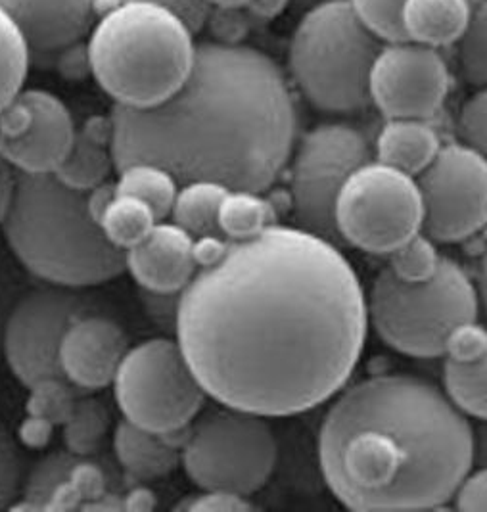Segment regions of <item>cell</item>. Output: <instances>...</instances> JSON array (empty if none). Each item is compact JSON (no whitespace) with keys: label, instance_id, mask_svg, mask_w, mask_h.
Returning <instances> with one entry per match:
<instances>
[{"label":"cell","instance_id":"43","mask_svg":"<svg viewBox=\"0 0 487 512\" xmlns=\"http://www.w3.org/2000/svg\"><path fill=\"white\" fill-rule=\"evenodd\" d=\"M171 10L185 22L194 33L202 31L208 18L209 4L206 0H148Z\"/></svg>","mask_w":487,"mask_h":512},{"label":"cell","instance_id":"50","mask_svg":"<svg viewBox=\"0 0 487 512\" xmlns=\"http://www.w3.org/2000/svg\"><path fill=\"white\" fill-rule=\"evenodd\" d=\"M2 152H4V135L0 131V158H2Z\"/></svg>","mask_w":487,"mask_h":512},{"label":"cell","instance_id":"21","mask_svg":"<svg viewBox=\"0 0 487 512\" xmlns=\"http://www.w3.org/2000/svg\"><path fill=\"white\" fill-rule=\"evenodd\" d=\"M472 6V0H403L399 20L405 39L432 48L459 43Z\"/></svg>","mask_w":487,"mask_h":512},{"label":"cell","instance_id":"32","mask_svg":"<svg viewBox=\"0 0 487 512\" xmlns=\"http://www.w3.org/2000/svg\"><path fill=\"white\" fill-rule=\"evenodd\" d=\"M440 261L441 256L434 246V240L426 234L418 233L390 254V271L397 279L422 282L438 271Z\"/></svg>","mask_w":487,"mask_h":512},{"label":"cell","instance_id":"25","mask_svg":"<svg viewBox=\"0 0 487 512\" xmlns=\"http://www.w3.org/2000/svg\"><path fill=\"white\" fill-rule=\"evenodd\" d=\"M229 188L213 181H190L179 185L169 217L177 227L200 236H223L219 231V210Z\"/></svg>","mask_w":487,"mask_h":512},{"label":"cell","instance_id":"23","mask_svg":"<svg viewBox=\"0 0 487 512\" xmlns=\"http://www.w3.org/2000/svg\"><path fill=\"white\" fill-rule=\"evenodd\" d=\"M114 455L123 474L137 482L163 478L181 461V453L167 442V436L146 432L125 419L116 426Z\"/></svg>","mask_w":487,"mask_h":512},{"label":"cell","instance_id":"8","mask_svg":"<svg viewBox=\"0 0 487 512\" xmlns=\"http://www.w3.org/2000/svg\"><path fill=\"white\" fill-rule=\"evenodd\" d=\"M277 455L265 417L223 405L192 424L181 463L198 488L248 497L269 482Z\"/></svg>","mask_w":487,"mask_h":512},{"label":"cell","instance_id":"44","mask_svg":"<svg viewBox=\"0 0 487 512\" xmlns=\"http://www.w3.org/2000/svg\"><path fill=\"white\" fill-rule=\"evenodd\" d=\"M229 248V240L225 236H200L194 238V259L198 269L213 265L219 261Z\"/></svg>","mask_w":487,"mask_h":512},{"label":"cell","instance_id":"20","mask_svg":"<svg viewBox=\"0 0 487 512\" xmlns=\"http://www.w3.org/2000/svg\"><path fill=\"white\" fill-rule=\"evenodd\" d=\"M112 169V119L93 116L77 127L70 152L54 177L73 190L91 192L108 181Z\"/></svg>","mask_w":487,"mask_h":512},{"label":"cell","instance_id":"33","mask_svg":"<svg viewBox=\"0 0 487 512\" xmlns=\"http://www.w3.org/2000/svg\"><path fill=\"white\" fill-rule=\"evenodd\" d=\"M359 18L386 43L407 41L401 29V4L403 0H349Z\"/></svg>","mask_w":487,"mask_h":512},{"label":"cell","instance_id":"2","mask_svg":"<svg viewBox=\"0 0 487 512\" xmlns=\"http://www.w3.org/2000/svg\"><path fill=\"white\" fill-rule=\"evenodd\" d=\"M110 119L116 171L154 163L179 185L213 181L259 194L279 181L298 133L279 66L244 43H200L177 93L144 110L114 104Z\"/></svg>","mask_w":487,"mask_h":512},{"label":"cell","instance_id":"46","mask_svg":"<svg viewBox=\"0 0 487 512\" xmlns=\"http://www.w3.org/2000/svg\"><path fill=\"white\" fill-rule=\"evenodd\" d=\"M14 183H16V171L4 158H0V225L12 198Z\"/></svg>","mask_w":487,"mask_h":512},{"label":"cell","instance_id":"38","mask_svg":"<svg viewBox=\"0 0 487 512\" xmlns=\"http://www.w3.org/2000/svg\"><path fill=\"white\" fill-rule=\"evenodd\" d=\"M487 350V328L476 321L457 326L445 344V353L449 361L466 363L480 357Z\"/></svg>","mask_w":487,"mask_h":512},{"label":"cell","instance_id":"4","mask_svg":"<svg viewBox=\"0 0 487 512\" xmlns=\"http://www.w3.org/2000/svg\"><path fill=\"white\" fill-rule=\"evenodd\" d=\"M2 234L10 254L45 284L89 288L125 271V252L100 231L89 192L54 175L16 173Z\"/></svg>","mask_w":487,"mask_h":512},{"label":"cell","instance_id":"36","mask_svg":"<svg viewBox=\"0 0 487 512\" xmlns=\"http://www.w3.org/2000/svg\"><path fill=\"white\" fill-rule=\"evenodd\" d=\"M459 131L464 144L480 152L487 160V87L464 102L459 116Z\"/></svg>","mask_w":487,"mask_h":512},{"label":"cell","instance_id":"1","mask_svg":"<svg viewBox=\"0 0 487 512\" xmlns=\"http://www.w3.org/2000/svg\"><path fill=\"white\" fill-rule=\"evenodd\" d=\"M367 326L363 286L336 244L273 225L196 271L175 334L217 403L288 417L342 390Z\"/></svg>","mask_w":487,"mask_h":512},{"label":"cell","instance_id":"18","mask_svg":"<svg viewBox=\"0 0 487 512\" xmlns=\"http://www.w3.org/2000/svg\"><path fill=\"white\" fill-rule=\"evenodd\" d=\"M0 8L22 29L35 58H50L85 39L98 18V0H0Z\"/></svg>","mask_w":487,"mask_h":512},{"label":"cell","instance_id":"49","mask_svg":"<svg viewBox=\"0 0 487 512\" xmlns=\"http://www.w3.org/2000/svg\"><path fill=\"white\" fill-rule=\"evenodd\" d=\"M209 6H227V8H244L248 0H206Z\"/></svg>","mask_w":487,"mask_h":512},{"label":"cell","instance_id":"35","mask_svg":"<svg viewBox=\"0 0 487 512\" xmlns=\"http://www.w3.org/2000/svg\"><path fill=\"white\" fill-rule=\"evenodd\" d=\"M22 488V459L8 428L0 422V509H10Z\"/></svg>","mask_w":487,"mask_h":512},{"label":"cell","instance_id":"16","mask_svg":"<svg viewBox=\"0 0 487 512\" xmlns=\"http://www.w3.org/2000/svg\"><path fill=\"white\" fill-rule=\"evenodd\" d=\"M96 455V453H94ZM56 451L39 461L25 482V501L33 509H104L121 488L117 465L110 459Z\"/></svg>","mask_w":487,"mask_h":512},{"label":"cell","instance_id":"11","mask_svg":"<svg viewBox=\"0 0 487 512\" xmlns=\"http://www.w3.org/2000/svg\"><path fill=\"white\" fill-rule=\"evenodd\" d=\"M372 162L365 135L346 123H325L311 129L292 162L290 198L300 229L332 244L344 242L336 227V202L349 175Z\"/></svg>","mask_w":487,"mask_h":512},{"label":"cell","instance_id":"15","mask_svg":"<svg viewBox=\"0 0 487 512\" xmlns=\"http://www.w3.org/2000/svg\"><path fill=\"white\" fill-rule=\"evenodd\" d=\"M2 158L16 173L54 175L66 160L77 125L68 106L45 89H22L0 110Z\"/></svg>","mask_w":487,"mask_h":512},{"label":"cell","instance_id":"28","mask_svg":"<svg viewBox=\"0 0 487 512\" xmlns=\"http://www.w3.org/2000/svg\"><path fill=\"white\" fill-rule=\"evenodd\" d=\"M443 382L445 394L461 413L487 422V350L466 363L447 359Z\"/></svg>","mask_w":487,"mask_h":512},{"label":"cell","instance_id":"19","mask_svg":"<svg viewBox=\"0 0 487 512\" xmlns=\"http://www.w3.org/2000/svg\"><path fill=\"white\" fill-rule=\"evenodd\" d=\"M125 271L142 290L181 294L198 271L194 238L175 223L158 221L139 244L125 250Z\"/></svg>","mask_w":487,"mask_h":512},{"label":"cell","instance_id":"42","mask_svg":"<svg viewBox=\"0 0 487 512\" xmlns=\"http://www.w3.org/2000/svg\"><path fill=\"white\" fill-rule=\"evenodd\" d=\"M459 511H487V465L476 472H468L453 495Z\"/></svg>","mask_w":487,"mask_h":512},{"label":"cell","instance_id":"29","mask_svg":"<svg viewBox=\"0 0 487 512\" xmlns=\"http://www.w3.org/2000/svg\"><path fill=\"white\" fill-rule=\"evenodd\" d=\"M31 48L22 29L0 8V110L24 89Z\"/></svg>","mask_w":487,"mask_h":512},{"label":"cell","instance_id":"39","mask_svg":"<svg viewBox=\"0 0 487 512\" xmlns=\"http://www.w3.org/2000/svg\"><path fill=\"white\" fill-rule=\"evenodd\" d=\"M50 68L58 71L66 81H85L87 77H93L87 39H79L56 50Z\"/></svg>","mask_w":487,"mask_h":512},{"label":"cell","instance_id":"17","mask_svg":"<svg viewBox=\"0 0 487 512\" xmlns=\"http://www.w3.org/2000/svg\"><path fill=\"white\" fill-rule=\"evenodd\" d=\"M127 350V334L112 317L102 311L85 313L62 336L60 369L75 390L96 392L112 386Z\"/></svg>","mask_w":487,"mask_h":512},{"label":"cell","instance_id":"7","mask_svg":"<svg viewBox=\"0 0 487 512\" xmlns=\"http://www.w3.org/2000/svg\"><path fill=\"white\" fill-rule=\"evenodd\" d=\"M367 311L382 342L420 359L441 357L449 334L478 319L480 294L463 267L441 257L438 271L422 282L397 279L388 269L372 284Z\"/></svg>","mask_w":487,"mask_h":512},{"label":"cell","instance_id":"30","mask_svg":"<svg viewBox=\"0 0 487 512\" xmlns=\"http://www.w3.org/2000/svg\"><path fill=\"white\" fill-rule=\"evenodd\" d=\"M62 424L66 449L77 455H94L110 428V411L100 399L85 397L71 405Z\"/></svg>","mask_w":487,"mask_h":512},{"label":"cell","instance_id":"24","mask_svg":"<svg viewBox=\"0 0 487 512\" xmlns=\"http://www.w3.org/2000/svg\"><path fill=\"white\" fill-rule=\"evenodd\" d=\"M89 206L100 231L112 246L125 252L139 244L158 223L152 210L135 196L117 194L114 185H102L89 192Z\"/></svg>","mask_w":487,"mask_h":512},{"label":"cell","instance_id":"45","mask_svg":"<svg viewBox=\"0 0 487 512\" xmlns=\"http://www.w3.org/2000/svg\"><path fill=\"white\" fill-rule=\"evenodd\" d=\"M290 0H248L244 10L250 18L259 22H271L286 10Z\"/></svg>","mask_w":487,"mask_h":512},{"label":"cell","instance_id":"5","mask_svg":"<svg viewBox=\"0 0 487 512\" xmlns=\"http://www.w3.org/2000/svg\"><path fill=\"white\" fill-rule=\"evenodd\" d=\"M194 31L148 0H117L87 33L93 79L114 104L144 110L181 89L194 66Z\"/></svg>","mask_w":487,"mask_h":512},{"label":"cell","instance_id":"47","mask_svg":"<svg viewBox=\"0 0 487 512\" xmlns=\"http://www.w3.org/2000/svg\"><path fill=\"white\" fill-rule=\"evenodd\" d=\"M478 294H480V300L484 302V309L487 313V242L482 257H480V265H478Z\"/></svg>","mask_w":487,"mask_h":512},{"label":"cell","instance_id":"3","mask_svg":"<svg viewBox=\"0 0 487 512\" xmlns=\"http://www.w3.org/2000/svg\"><path fill=\"white\" fill-rule=\"evenodd\" d=\"M474 432L434 384L372 376L338 397L319 434L326 486L351 511L438 509L472 470Z\"/></svg>","mask_w":487,"mask_h":512},{"label":"cell","instance_id":"34","mask_svg":"<svg viewBox=\"0 0 487 512\" xmlns=\"http://www.w3.org/2000/svg\"><path fill=\"white\" fill-rule=\"evenodd\" d=\"M204 29H208L215 43L242 45L250 31V16L244 8L209 6Z\"/></svg>","mask_w":487,"mask_h":512},{"label":"cell","instance_id":"13","mask_svg":"<svg viewBox=\"0 0 487 512\" xmlns=\"http://www.w3.org/2000/svg\"><path fill=\"white\" fill-rule=\"evenodd\" d=\"M422 231L453 244L487 227V160L468 144H447L418 175Z\"/></svg>","mask_w":487,"mask_h":512},{"label":"cell","instance_id":"40","mask_svg":"<svg viewBox=\"0 0 487 512\" xmlns=\"http://www.w3.org/2000/svg\"><path fill=\"white\" fill-rule=\"evenodd\" d=\"M177 509L179 511L240 512L252 511L254 503H250L248 497L229 493V491L204 489V493L200 495L186 497Z\"/></svg>","mask_w":487,"mask_h":512},{"label":"cell","instance_id":"37","mask_svg":"<svg viewBox=\"0 0 487 512\" xmlns=\"http://www.w3.org/2000/svg\"><path fill=\"white\" fill-rule=\"evenodd\" d=\"M24 267L14 257V261L0 250V344H2V332L8 321V315L12 313L14 305L29 290L25 286Z\"/></svg>","mask_w":487,"mask_h":512},{"label":"cell","instance_id":"22","mask_svg":"<svg viewBox=\"0 0 487 512\" xmlns=\"http://www.w3.org/2000/svg\"><path fill=\"white\" fill-rule=\"evenodd\" d=\"M440 135L424 119H388L376 139V158L411 177L440 152Z\"/></svg>","mask_w":487,"mask_h":512},{"label":"cell","instance_id":"26","mask_svg":"<svg viewBox=\"0 0 487 512\" xmlns=\"http://www.w3.org/2000/svg\"><path fill=\"white\" fill-rule=\"evenodd\" d=\"M114 190L117 194L135 196L152 210L158 221H165L173 208L179 183L169 171L154 163H129L117 169Z\"/></svg>","mask_w":487,"mask_h":512},{"label":"cell","instance_id":"51","mask_svg":"<svg viewBox=\"0 0 487 512\" xmlns=\"http://www.w3.org/2000/svg\"><path fill=\"white\" fill-rule=\"evenodd\" d=\"M313 4H319V2H326V0H311Z\"/></svg>","mask_w":487,"mask_h":512},{"label":"cell","instance_id":"27","mask_svg":"<svg viewBox=\"0 0 487 512\" xmlns=\"http://www.w3.org/2000/svg\"><path fill=\"white\" fill-rule=\"evenodd\" d=\"M271 202L252 190H229L219 210V231L229 240H248L277 225Z\"/></svg>","mask_w":487,"mask_h":512},{"label":"cell","instance_id":"14","mask_svg":"<svg viewBox=\"0 0 487 512\" xmlns=\"http://www.w3.org/2000/svg\"><path fill=\"white\" fill-rule=\"evenodd\" d=\"M451 75L438 48L388 43L372 64L371 104L386 119H432L449 94Z\"/></svg>","mask_w":487,"mask_h":512},{"label":"cell","instance_id":"10","mask_svg":"<svg viewBox=\"0 0 487 512\" xmlns=\"http://www.w3.org/2000/svg\"><path fill=\"white\" fill-rule=\"evenodd\" d=\"M422 219L417 183L386 163L369 162L353 171L336 202L342 240L374 256H390L420 233Z\"/></svg>","mask_w":487,"mask_h":512},{"label":"cell","instance_id":"48","mask_svg":"<svg viewBox=\"0 0 487 512\" xmlns=\"http://www.w3.org/2000/svg\"><path fill=\"white\" fill-rule=\"evenodd\" d=\"M478 455L482 459V463L487 465V424L480 432V440H478Z\"/></svg>","mask_w":487,"mask_h":512},{"label":"cell","instance_id":"6","mask_svg":"<svg viewBox=\"0 0 487 512\" xmlns=\"http://www.w3.org/2000/svg\"><path fill=\"white\" fill-rule=\"evenodd\" d=\"M380 41L349 0L313 4L290 41L292 79L321 112H361L371 104L369 79Z\"/></svg>","mask_w":487,"mask_h":512},{"label":"cell","instance_id":"31","mask_svg":"<svg viewBox=\"0 0 487 512\" xmlns=\"http://www.w3.org/2000/svg\"><path fill=\"white\" fill-rule=\"evenodd\" d=\"M459 62L464 79L474 87H487V0H478L459 39Z\"/></svg>","mask_w":487,"mask_h":512},{"label":"cell","instance_id":"9","mask_svg":"<svg viewBox=\"0 0 487 512\" xmlns=\"http://www.w3.org/2000/svg\"><path fill=\"white\" fill-rule=\"evenodd\" d=\"M112 386L123 419L158 436H173L190 426L208 396L179 342L171 338H152L129 348Z\"/></svg>","mask_w":487,"mask_h":512},{"label":"cell","instance_id":"41","mask_svg":"<svg viewBox=\"0 0 487 512\" xmlns=\"http://www.w3.org/2000/svg\"><path fill=\"white\" fill-rule=\"evenodd\" d=\"M179 296L181 294H163L140 288V303L146 315L154 325L160 326L165 332H175L177 326V311H179Z\"/></svg>","mask_w":487,"mask_h":512},{"label":"cell","instance_id":"12","mask_svg":"<svg viewBox=\"0 0 487 512\" xmlns=\"http://www.w3.org/2000/svg\"><path fill=\"white\" fill-rule=\"evenodd\" d=\"M102 311L83 288L33 286L14 305L2 332L6 363L25 388L47 380H66L60 369V344L73 319Z\"/></svg>","mask_w":487,"mask_h":512}]
</instances>
